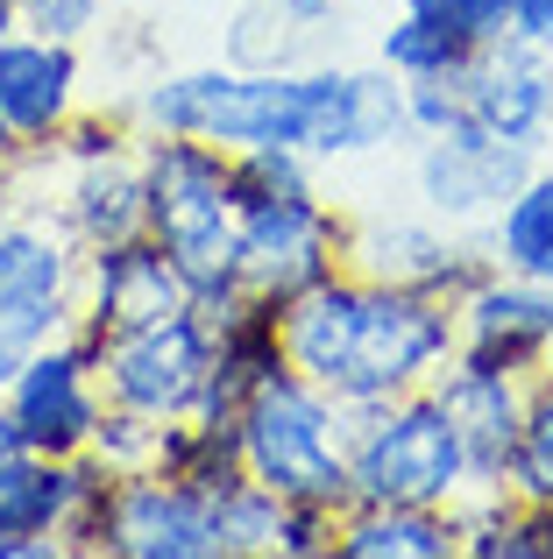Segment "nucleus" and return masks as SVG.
Returning a JSON list of instances; mask_svg holds the SVG:
<instances>
[{
  "label": "nucleus",
  "mask_w": 553,
  "mask_h": 559,
  "mask_svg": "<svg viewBox=\"0 0 553 559\" xmlns=\"http://www.w3.org/2000/svg\"><path fill=\"white\" fill-rule=\"evenodd\" d=\"M136 128L150 135H199L213 150H305L313 164L384 156L412 142L404 79L390 64H327L313 71H242V64H185L156 71L128 99Z\"/></svg>",
  "instance_id": "f257e3e1"
},
{
  "label": "nucleus",
  "mask_w": 553,
  "mask_h": 559,
  "mask_svg": "<svg viewBox=\"0 0 553 559\" xmlns=\"http://www.w3.org/2000/svg\"><path fill=\"white\" fill-rule=\"evenodd\" d=\"M276 333L291 369L333 390L341 404H390L404 390H426L433 369L461 347L455 298L369 284L355 270H333L327 284L291 298L276 312Z\"/></svg>",
  "instance_id": "f03ea898"
},
{
  "label": "nucleus",
  "mask_w": 553,
  "mask_h": 559,
  "mask_svg": "<svg viewBox=\"0 0 553 559\" xmlns=\"http://www.w3.org/2000/svg\"><path fill=\"white\" fill-rule=\"evenodd\" d=\"M142 205L150 234L178 262L192 305H235L242 290V219H235V156L199 135L142 128Z\"/></svg>",
  "instance_id": "7ed1b4c3"
},
{
  "label": "nucleus",
  "mask_w": 553,
  "mask_h": 559,
  "mask_svg": "<svg viewBox=\"0 0 553 559\" xmlns=\"http://www.w3.org/2000/svg\"><path fill=\"white\" fill-rule=\"evenodd\" d=\"M341 432L355 503L455 510L469 496V447L433 390H404L390 404H341Z\"/></svg>",
  "instance_id": "20e7f679"
},
{
  "label": "nucleus",
  "mask_w": 553,
  "mask_h": 559,
  "mask_svg": "<svg viewBox=\"0 0 553 559\" xmlns=\"http://www.w3.org/2000/svg\"><path fill=\"white\" fill-rule=\"evenodd\" d=\"M235 432H242V467H249V481L276 489L284 503H327V510L355 503V489H348L341 396L319 390L313 376H298L291 361L249 390Z\"/></svg>",
  "instance_id": "39448f33"
},
{
  "label": "nucleus",
  "mask_w": 553,
  "mask_h": 559,
  "mask_svg": "<svg viewBox=\"0 0 553 559\" xmlns=\"http://www.w3.org/2000/svg\"><path fill=\"white\" fill-rule=\"evenodd\" d=\"M85 248L57 227V213H0V396L36 347L64 341L79 319Z\"/></svg>",
  "instance_id": "423d86ee"
},
{
  "label": "nucleus",
  "mask_w": 553,
  "mask_h": 559,
  "mask_svg": "<svg viewBox=\"0 0 553 559\" xmlns=\"http://www.w3.org/2000/svg\"><path fill=\"white\" fill-rule=\"evenodd\" d=\"M242 219V290L284 312L291 298H305L313 284H327L333 270H348V219L319 191H284V199L235 205Z\"/></svg>",
  "instance_id": "0eeeda50"
},
{
  "label": "nucleus",
  "mask_w": 553,
  "mask_h": 559,
  "mask_svg": "<svg viewBox=\"0 0 553 559\" xmlns=\"http://www.w3.org/2000/svg\"><path fill=\"white\" fill-rule=\"evenodd\" d=\"M213 355H221L213 312L185 305V312L156 319V326L114 333L107 355H99V390H107V404L142 411V418H192L199 396H207Z\"/></svg>",
  "instance_id": "6e6552de"
},
{
  "label": "nucleus",
  "mask_w": 553,
  "mask_h": 559,
  "mask_svg": "<svg viewBox=\"0 0 553 559\" xmlns=\"http://www.w3.org/2000/svg\"><path fill=\"white\" fill-rule=\"evenodd\" d=\"M348 270L369 276V284L461 298L469 284H483L497 270V255H490L483 234H461L419 205V213H355L348 219Z\"/></svg>",
  "instance_id": "1a4fd4ad"
},
{
  "label": "nucleus",
  "mask_w": 553,
  "mask_h": 559,
  "mask_svg": "<svg viewBox=\"0 0 553 559\" xmlns=\"http://www.w3.org/2000/svg\"><path fill=\"white\" fill-rule=\"evenodd\" d=\"M540 170V150H518V142L490 135V128L461 121L447 135H419L412 142V191L433 219L461 234H483L497 219V205Z\"/></svg>",
  "instance_id": "9d476101"
},
{
  "label": "nucleus",
  "mask_w": 553,
  "mask_h": 559,
  "mask_svg": "<svg viewBox=\"0 0 553 559\" xmlns=\"http://www.w3.org/2000/svg\"><path fill=\"white\" fill-rule=\"evenodd\" d=\"M8 411L22 425L28 453H50V461H79L93 447V425L107 411V390H99V369L79 341H50L22 361V376L8 382Z\"/></svg>",
  "instance_id": "9b49d317"
},
{
  "label": "nucleus",
  "mask_w": 553,
  "mask_h": 559,
  "mask_svg": "<svg viewBox=\"0 0 553 559\" xmlns=\"http://www.w3.org/2000/svg\"><path fill=\"white\" fill-rule=\"evenodd\" d=\"M532 382L540 376L475 361V355H461V347L433 369L426 390L440 396V411L455 418L461 447H469V489H504V467H511V447H518L526 411H532Z\"/></svg>",
  "instance_id": "f8f14e48"
},
{
  "label": "nucleus",
  "mask_w": 553,
  "mask_h": 559,
  "mask_svg": "<svg viewBox=\"0 0 553 559\" xmlns=\"http://www.w3.org/2000/svg\"><path fill=\"white\" fill-rule=\"evenodd\" d=\"M192 290H185L178 262L164 255L156 234H128V241H107V248H85V270H79V319L93 333H136V326H156V319L185 312Z\"/></svg>",
  "instance_id": "ddd939ff"
},
{
  "label": "nucleus",
  "mask_w": 553,
  "mask_h": 559,
  "mask_svg": "<svg viewBox=\"0 0 553 559\" xmlns=\"http://www.w3.org/2000/svg\"><path fill=\"white\" fill-rule=\"evenodd\" d=\"M107 559H213V496L164 475H121L107 503Z\"/></svg>",
  "instance_id": "4468645a"
},
{
  "label": "nucleus",
  "mask_w": 553,
  "mask_h": 559,
  "mask_svg": "<svg viewBox=\"0 0 553 559\" xmlns=\"http://www.w3.org/2000/svg\"><path fill=\"white\" fill-rule=\"evenodd\" d=\"M85 107V57L79 43H50L14 28L0 43V114H8L22 150H50L71 128V114Z\"/></svg>",
  "instance_id": "2eb2a0df"
},
{
  "label": "nucleus",
  "mask_w": 553,
  "mask_h": 559,
  "mask_svg": "<svg viewBox=\"0 0 553 559\" xmlns=\"http://www.w3.org/2000/svg\"><path fill=\"white\" fill-rule=\"evenodd\" d=\"M455 333H461V355L497 361V369H518V376H540V355L553 341V284L490 270L483 284H469L455 298Z\"/></svg>",
  "instance_id": "dca6fc26"
},
{
  "label": "nucleus",
  "mask_w": 553,
  "mask_h": 559,
  "mask_svg": "<svg viewBox=\"0 0 553 559\" xmlns=\"http://www.w3.org/2000/svg\"><path fill=\"white\" fill-rule=\"evenodd\" d=\"M469 121L518 150H553V50L504 36L469 64Z\"/></svg>",
  "instance_id": "f3484780"
},
{
  "label": "nucleus",
  "mask_w": 553,
  "mask_h": 559,
  "mask_svg": "<svg viewBox=\"0 0 553 559\" xmlns=\"http://www.w3.org/2000/svg\"><path fill=\"white\" fill-rule=\"evenodd\" d=\"M221 57L242 71H313L341 57V8L333 0H235Z\"/></svg>",
  "instance_id": "a211bd4d"
},
{
  "label": "nucleus",
  "mask_w": 553,
  "mask_h": 559,
  "mask_svg": "<svg viewBox=\"0 0 553 559\" xmlns=\"http://www.w3.org/2000/svg\"><path fill=\"white\" fill-rule=\"evenodd\" d=\"M57 227L79 248H107L128 234H150V205H142V150H114L93 164H64L57 178Z\"/></svg>",
  "instance_id": "6ab92c4d"
},
{
  "label": "nucleus",
  "mask_w": 553,
  "mask_h": 559,
  "mask_svg": "<svg viewBox=\"0 0 553 559\" xmlns=\"http://www.w3.org/2000/svg\"><path fill=\"white\" fill-rule=\"evenodd\" d=\"M333 559H461L455 510H419V503H348Z\"/></svg>",
  "instance_id": "aec40b11"
},
{
  "label": "nucleus",
  "mask_w": 553,
  "mask_h": 559,
  "mask_svg": "<svg viewBox=\"0 0 553 559\" xmlns=\"http://www.w3.org/2000/svg\"><path fill=\"white\" fill-rule=\"evenodd\" d=\"M71 503H79V461H50V453L22 447L8 467H0V524H8V532L57 546L64 524H71Z\"/></svg>",
  "instance_id": "412c9836"
},
{
  "label": "nucleus",
  "mask_w": 553,
  "mask_h": 559,
  "mask_svg": "<svg viewBox=\"0 0 553 559\" xmlns=\"http://www.w3.org/2000/svg\"><path fill=\"white\" fill-rule=\"evenodd\" d=\"M376 64H390L398 79H440V71L475 64V43L461 28H447V14L433 0H398V14L376 28Z\"/></svg>",
  "instance_id": "4be33fe9"
},
{
  "label": "nucleus",
  "mask_w": 553,
  "mask_h": 559,
  "mask_svg": "<svg viewBox=\"0 0 553 559\" xmlns=\"http://www.w3.org/2000/svg\"><path fill=\"white\" fill-rule=\"evenodd\" d=\"M483 241H490V255H497V270L553 284V170L546 164L497 205V219L483 227Z\"/></svg>",
  "instance_id": "5701e85b"
},
{
  "label": "nucleus",
  "mask_w": 553,
  "mask_h": 559,
  "mask_svg": "<svg viewBox=\"0 0 553 559\" xmlns=\"http://www.w3.org/2000/svg\"><path fill=\"white\" fill-rule=\"evenodd\" d=\"M156 467L178 481H192L199 496L235 489L249 467H242V432L235 425H207V418H164V447H156Z\"/></svg>",
  "instance_id": "b1692460"
},
{
  "label": "nucleus",
  "mask_w": 553,
  "mask_h": 559,
  "mask_svg": "<svg viewBox=\"0 0 553 559\" xmlns=\"http://www.w3.org/2000/svg\"><path fill=\"white\" fill-rule=\"evenodd\" d=\"M276 524H284V496L242 475L235 489L213 496V559H263V552H276Z\"/></svg>",
  "instance_id": "393cba45"
},
{
  "label": "nucleus",
  "mask_w": 553,
  "mask_h": 559,
  "mask_svg": "<svg viewBox=\"0 0 553 559\" xmlns=\"http://www.w3.org/2000/svg\"><path fill=\"white\" fill-rule=\"evenodd\" d=\"M504 489L518 503H553V382H532V411H526V432L511 447V467H504Z\"/></svg>",
  "instance_id": "a878e982"
},
{
  "label": "nucleus",
  "mask_w": 553,
  "mask_h": 559,
  "mask_svg": "<svg viewBox=\"0 0 553 559\" xmlns=\"http://www.w3.org/2000/svg\"><path fill=\"white\" fill-rule=\"evenodd\" d=\"M156 447H164V418H142V411L107 404V411H99V425H93L85 461H99L114 481H121V475H150V467H156Z\"/></svg>",
  "instance_id": "bb28decb"
},
{
  "label": "nucleus",
  "mask_w": 553,
  "mask_h": 559,
  "mask_svg": "<svg viewBox=\"0 0 553 559\" xmlns=\"http://www.w3.org/2000/svg\"><path fill=\"white\" fill-rule=\"evenodd\" d=\"M284 191H319V164L305 150H235V205H256V199H284Z\"/></svg>",
  "instance_id": "cd10ccee"
},
{
  "label": "nucleus",
  "mask_w": 553,
  "mask_h": 559,
  "mask_svg": "<svg viewBox=\"0 0 553 559\" xmlns=\"http://www.w3.org/2000/svg\"><path fill=\"white\" fill-rule=\"evenodd\" d=\"M404 114H412V142L419 135H447L469 121V71H440V79H404Z\"/></svg>",
  "instance_id": "c85d7f7f"
},
{
  "label": "nucleus",
  "mask_w": 553,
  "mask_h": 559,
  "mask_svg": "<svg viewBox=\"0 0 553 559\" xmlns=\"http://www.w3.org/2000/svg\"><path fill=\"white\" fill-rule=\"evenodd\" d=\"M333 532H341V510H327V503H284L276 559H333Z\"/></svg>",
  "instance_id": "c756f323"
},
{
  "label": "nucleus",
  "mask_w": 553,
  "mask_h": 559,
  "mask_svg": "<svg viewBox=\"0 0 553 559\" xmlns=\"http://www.w3.org/2000/svg\"><path fill=\"white\" fill-rule=\"evenodd\" d=\"M22 28L50 43H85L99 28V0H22Z\"/></svg>",
  "instance_id": "7c9ffc66"
},
{
  "label": "nucleus",
  "mask_w": 553,
  "mask_h": 559,
  "mask_svg": "<svg viewBox=\"0 0 553 559\" xmlns=\"http://www.w3.org/2000/svg\"><path fill=\"white\" fill-rule=\"evenodd\" d=\"M433 8H440L447 28H461L475 50H490V43L511 36V0H433Z\"/></svg>",
  "instance_id": "2f4dec72"
},
{
  "label": "nucleus",
  "mask_w": 553,
  "mask_h": 559,
  "mask_svg": "<svg viewBox=\"0 0 553 559\" xmlns=\"http://www.w3.org/2000/svg\"><path fill=\"white\" fill-rule=\"evenodd\" d=\"M511 36L532 50H553V0H511Z\"/></svg>",
  "instance_id": "473e14b6"
},
{
  "label": "nucleus",
  "mask_w": 553,
  "mask_h": 559,
  "mask_svg": "<svg viewBox=\"0 0 553 559\" xmlns=\"http://www.w3.org/2000/svg\"><path fill=\"white\" fill-rule=\"evenodd\" d=\"M0 559H64V552L43 546V538H22V532H8V524H0Z\"/></svg>",
  "instance_id": "72a5a7b5"
},
{
  "label": "nucleus",
  "mask_w": 553,
  "mask_h": 559,
  "mask_svg": "<svg viewBox=\"0 0 553 559\" xmlns=\"http://www.w3.org/2000/svg\"><path fill=\"white\" fill-rule=\"evenodd\" d=\"M22 453V425H14V411H8V396H0V467Z\"/></svg>",
  "instance_id": "f704fd0d"
},
{
  "label": "nucleus",
  "mask_w": 553,
  "mask_h": 559,
  "mask_svg": "<svg viewBox=\"0 0 553 559\" xmlns=\"http://www.w3.org/2000/svg\"><path fill=\"white\" fill-rule=\"evenodd\" d=\"M14 28H22V0H0V43H8Z\"/></svg>",
  "instance_id": "c9c22d12"
},
{
  "label": "nucleus",
  "mask_w": 553,
  "mask_h": 559,
  "mask_svg": "<svg viewBox=\"0 0 553 559\" xmlns=\"http://www.w3.org/2000/svg\"><path fill=\"white\" fill-rule=\"evenodd\" d=\"M22 150V142H14V128H8V114H0V164H8V156Z\"/></svg>",
  "instance_id": "e433bc0d"
},
{
  "label": "nucleus",
  "mask_w": 553,
  "mask_h": 559,
  "mask_svg": "<svg viewBox=\"0 0 553 559\" xmlns=\"http://www.w3.org/2000/svg\"><path fill=\"white\" fill-rule=\"evenodd\" d=\"M540 376H546V382H553V341H546V355H540Z\"/></svg>",
  "instance_id": "4c0bfd02"
},
{
  "label": "nucleus",
  "mask_w": 553,
  "mask_h": 559,
  "mask_svg": "<svg viewBox=\"0 0 553 559\" xmlns=\"http://www.w3.org/2000/svg\"><path fill=\"white\" fill-rule=\"evenodd\" d=\"M0 213H8V178H0Z\"/></svg>",
  "instance_id": "58836bf2"
},
{
  "label": "nucleus",
  "mask_w": 553,
  "mask_h": 559,
  "mask_svg": "<svg viewBox=\"0 0 553 559\" xmlns=\"http://www.w3.org/2000/svg\"><path fill=\"white\" fill-rule=\"evenodd\" d=\"M333 8H341V0H333Z\"/></svg>",
  "instance_id": "ea45409f"
}]
</instances>
